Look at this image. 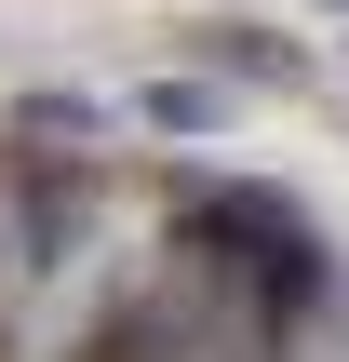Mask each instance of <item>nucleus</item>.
<instances>
[{"label":"nucleus","mask_w":349,"mask_h":362,"mask_svg":"<svg viewBox=\"0 0 349 362\" xmlns=\"http://www.w3.org/2000/svg\"><path fill=\"white\" fill-rule=\"evenodd\" d=\"M148 134H229V81H135L121 94Z\"/></svg>","instance_id":"nucleus-1"}]
</instances>
